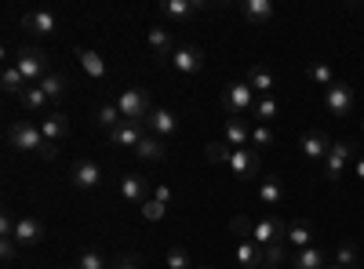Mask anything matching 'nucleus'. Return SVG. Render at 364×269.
<instances>
[{"mask_svg": "<svg viewBox=\"0 0 364 269\" xmlns=\"http://www.w3.org/2000/svg\"><path fill=\"white\" fill-rule=\"evenodd\" d=\"M37 157H41V160H55V157H58V146H55V142H44Z\"/></svg>", "mask_w": 364, "mask_h": 269, "instance_id": "46", "label": "nucleus"}, {"mask_svg": "<svg viewBox=\"0 0 364 269\" xmlns=\"http://www.w3.org/2000/svg\"><path fill=\"white\" fill-rule=\"evenodd\" d=\"M77 269H109V258L99 248H84L77 255Z\"/></svg>", "mask_w": 364, "mask_h": 269, "instance_id": "31", "label": "nucleus"}, {"mask_svg": "<svg viewBox=\"0 0 364 269\" xmlns=\"http://www.w3.org/2000/svg\"><path fill=\"white\" fill-rule=\"evenodd\" d=\"M124 116H120V109H117V102H106V106H99V113H95V124L99 128H106V131H113Z\"/></svg>", "mask_w": 364, "mask_h": 269, "instance_id": "33", "label": "nucleus"}, {"mask_svg": "<svg viewBox=\"0 0 364 269\" xmlns=\"http://www.w3.org/2000/svg\"><path fill=\"white\" fill-rule=\"evenodd\" d=\"M284 244H288L291 251H302V248H314V226H310L306 219H299V222H291V226H288V236H284Z\"/></svg>", "mask_w": 364, "mask_h": 269, "instance_id": "19", "label": "nucleus"}, {"mask_svg": "<svg viewBox=\"0 0 364 269\" xmlns=\"http://www.w3.org/2000/svg\"><path fill=\"white\" fill-rule=\"evenodd\" d=\"M117 109H120V116H124L128 124H139L142 131H146L149 113H154V106H149V95L142 92V87H128V92L117 99Z\"/></svg>", "mask_w": 364, "mask_h": 269, "instance_id": "1", "label": "nucleus"}, {"mask_svg": "<svg viewBox=\"0 0 364 269\" xmlns=\"http://www.w3.org/2000/svg\"><path fill=\"white\" fill-rule=\"evenodd\" d=\"M18 99H22V106H26L29 113H44V109L51 106V102H48V95L41 92V87H26V92H22Z\"/></svg>", "mask_w": 364, "mask_h": 269, "instance_id": "32", "label": "nucleus"}, {"mask_svg": "<svg viewBox=\"0 0 364 269\" xmlns=\"http://www.w3.org/2000/svg\"><path fill=\"white\" fill-rule=\"evenodd\" d=\"M154 200H161V204H171V190H168V186H157V190H154Z\"/></svg>", "mask_w": 364, "mask_h": 269, "instance_id": "47", "label": "nucleus"}, {"mask_svg": "<svg viewBox=\"0 0 364 269\" xmlns=\"http://www.w3.org/2000/svg\"><path fill=\"white\" fill-rule=\"evenodd\" d=\"M164 212H168V204H161V200H146V204H142V215H146L149 222L164 219Z\"/></svg>", "mask_w": 364, "mask_h": 269, "instance_id": "42", "label": "nucleus"}, {"mask_svg": "<svg viewBox=\"0 0 364 269\" xmlns=\"http://www.w3.org/2000/svg\"><path fill=\"white\" fill-rule=\"evenodd\" d=\"M117 269H142V258L139 255H120L117 258Z\"/></svg>", "mask_w": 364, "mask_h": 269, "instance_id": "45", "label": "nucleus"}, {"mask_svg": "<svg viewBox=\"0 0 364 269\" xmlns=\"http://www.w3.org/2000/svg\"><path fill=\"white\" fill-rule=\"evenodd\" d=\"M324 269H339V265H324Z\"/></svg>", "mask_w": 364, "mask_h": 269, "instance_id": "50", "label": "nucleus"}, {"mask_svg": "<svg viewBox=\"0 0 364 269\" xmlns=\"http://www.w3.org/2000/svg\"><path fill=\"white\" fill-rule=\"evenodd\" d=\"M15 222H18V219H11L8 212L0 215V241H4V236H15Z\"/></svg>", "mask_w": 364, "mask_h": 269, "instance_id": "44", "label": "nucleus"}, {"mask_svg": "<svg viewBox=\"0 0 364 269\" xmlns=\"http://www.w3.org/2000/svg\"><path fill=\"white\" fill-rule=\"evenodd\" d=\"M255 124H273V121H277V113H281V102L277 99H273V95H262V99H255Z\"/></svg>", "mask_w": 364, "mask_h": 269, "instance_id": "27", "label": "nucleus"}, {"mask_svg": "<svg viewBox=\"0 0 364 269\" xmlns=\"http://www.w3.org/2000/svg\"><path fill=\"white\" fill-rule=\"evenodd\" d=\"M37 87L48 95V102H63V95H66V77H63V73H48Z\"/></svg>", "mask_w": 364, "mask_h": 269, "instance_id": "30", "label": "nucleus"}, {"mask_svg": "<svg viewBox=\"0 0 364 269\" xmlns=\"http://www.w3.org/2000/svg\"><path fill=\"white\" fill-rule=\"evenodd\" d=\"M41 131H44V138H48V142H55V146H58V142H63V138L70 135V116L55 109L51 116H44V121H41Z\"/></svg>", "mask_w": 364, "mask_h": 269, "instance_id": "20", "label": "nucleus"}, {"mask_svg": "<svg viewBox=\"0 0 364 269\" xmlns=\"http://www.w3.org/2000/svg\"><path fill=\"white\" fill-rule=\"evenodd\" d=\"M120 197H124L128 204H146V200H154V190H149V182L142 175H124L120 178Z\"/></svg>", "mask_w": 364, "mask_h": 269, "instance_id": "14", "label": "nucleus"}, {"mask_svg": "<svg viewBox=\"0 0 364 269\" xmlns=\"http://www.w3.org/2000/svg\"><path fill=\"white\" fill-rule=\"evenodd\" d=\"M168 269H193V258L182 244H171L168 248Z\"/></svg>", "mask_w": 364, "mask_h": 269, "instance_id": "37", "label": "nucleus"}, {"mask_svg": "<svg viewBox=\"0 0 364 269\" xmlns=\"http://www.w3.org/2000/svg\"><path fill=\"white\" fill-rule=\"evenodd\" d=\"M44 222L41 219H33V215H22L18 222H15V244L18 248H33V244H41L44 241Z\"/></svg>", "mask_w": 364, "mask_h": 269, "instance_id": "11", "label": "nucleus"}, {"mask_svg": "<svg viewBox=\"0 0 364 269\" xmlns=\"http://www.w3.org/2000/svg\"><path fill=\"white\" fill-rule=\"evenodd\" d=\"M8 142L15 146V149H22V153H41V146L48 142L44 138V131H41V124H33V121H15V124H8Z\"/></svg>", "mask_w": 364, "mask_h": 269, "instance_id": "3", "label": "nucleus"}, {"mask_svg": "<svg viewBox=\"0 0 364 269\" xmlns=\"http://www.w3.org/2000/svg\"><path fill=\"white\" fill-rule=\"evenodd\" d=\"M240 15H245L252 26H266L273 18V4L269 0H245V4H240Z\"/></svg>", "mask_w": 364, "mask_h": 269, "instance_id": "23", "label": "nucleus"}, {"mask_svg": "<svg viewBox=\"0 0 364 269\" xmlns=\"http://www.w3.org/2000/svg\"><path fill=\"white\" fill-rule=\"evenodd\" d=\"M15 70L22 73V80H26L29 87H37V84L48 77V55H44L41 48H18Z\"/></svg>", "mask_w": 364, "mask_h": 269, "instance_id": "2", "label": "nucleus"}, {"mask_svg": "<svg viewBox=\"0 0 364 269\" xmlns=\"http://www.w3.org/2000/svg\"><path fill=\"white\" fill-rule=\"evenodd\" d=\"M299 149H302V157H306V160L324 164V160H328L331 142H328V135H324V131H306V135L299 138Z\"/></svg>", "mask_w": 364, "mask_h": 269, "instance_id": "12", "label": "nucleus"}, {"mask_svg": "<svg viewBox=\"0 0 364 269\" xmlns=\"http://www.w3.org/2000/svg\"><path fill=\"white\" fill-rule=\"evenodd\" d=\"M22 29H29V33H37V37H55L58 22H55L51 11H26L22 15Z\"/></svg>", "mask_w": 364, "mask_h": 269, "instance_id": "15", "label": "nucleus"}, {"mask_svg": "<svg viewBox=\"0 0 364 269\" xmlns=\"http://www.w3.org/2000/svg\"><path fill=\"white\" fill-rule=\"evenodd\" d=\"M284 248H288L284 241H281V244L262 248V251H266V265H269V269H281V265H284Z\"/></svg>", "mask_w": 364, "mask_h": 269, "instance_id": "40", "label": "nucleus"}, {"mask_svg": "<svg viewBox=\"0 0 364 269\" xmlns=\"http://www.w3.org/2000/svg\"><path fill=\"white\" fill-rule=\"evenodd\" d=\"M248 87L262 99V95H273V87H277V80H273V73L266 66H252L248 70Z\"/></svg>", "mask_w": 364, "mask_h": 269, "instance_id": "24", "label": "nucleus"}, {"mask_svg": "<svg viewBox=\"0 0 364 269\" xmlns=\"http://www.w3.org/2000/svg\"><path fill=\"white\" fill-rule=\"evenodd\" d=\"M142 135H146V131H142L139 124H128V121H120V124H117V128L109 131V142H113V146H132V149H135V146L142 142Z\"/></svg>", "mask_w": 364, "mask_h": 269, "instance_id": "25", "label": "nucleus"}, {"mask_svg": "<svg viewBox=\"0 0 364 269\" xmlns=\"http://www.w3.org/2000/svg\"><path fill=\"white\" fill-rule=\"evenodd\" d=\"M360 135H364V121H360Z\"/></svg>", "mask_w": 364, "mask_h": 269, "instance_id": "51", "label": "nucleus"}, {"mask_svg": "<svg viewBox=\"0 0 364 269\" xmlns=\"http://www.w3.org/2000/svg\"><path fill=\"white\" fill-rule=\"evenodd\" d=\"M204 8H208L204 0H164L161 15H168V18H175V22H186V18H193L197 11H204Z\"/></svg>", "mask_w": 364, "mask_h": 269, "instance_id": "18", "label": "nucleus"}, {"mask_svg": "<svg viewBox=\"0 0 364 269\" xmlns=\"http://www.w3.org/2000/svg\"><path fill=\"white\" fill-rule=\"evenodd\" d=\"M204 153H208L211 164H230V153H233V149H226V142H211Z\"/></svg>", "mask_w": 364, "mask_h": 269, "instance_id": "39", "label": "nucleus"}, {"mask_svg": "<svg viewBox=\"0 0 364 269\" xmlns=\"http://www.w3.org/2000/svg\"><path fill=\"white\" fill-rule=\"evenodd\" d=\"M230 171H233V178H240V182H252V178L262 171L259 149H252V146L233 149V153H230Z\"/></svg>", "mask_w": 364, "mask_h": 269, "instance_id": "6", "label": "nucleus"}, {"mask_svg": "<svg viewBox=\"0 0 364 269\" xmlns=\"http://www.w3.org/2000/svg\"><path fill=\"white\" fill-rule=\"evenodd\" d=\"M357 178H360V182H364V157L357 160Z\"/></svg>", "mask_w": 364, "mask_h": 269, "instance_id": "48", "label": "nucleus"}, {"mask_svg": "<svg viewBox=\"0 0 364 269\" xmlns=\"http://www.w3.org/2000/svg\"><path fill=\"white\" fill-rule=\"evenodd\" d=\"M230 229L237 233V241H252V233H255V222H252L248 215H237V219L230 222Z\"/></svg>", "mask_w": 364, "mask_h": 269, "instance_id": "38", "label": "nucleus"}, {"mask_svg": "<svg viewBox=\"0 0 364 269\" xmlns=\"http://www.w3.org/2000/svg\"><path fill=\"white\" fill-rule=\"evenodd\" d=\"M223 109L230 116H245L255 109V92L248 87V80H230L226 92H223Z\"/></svg>", "mask_w": 364, "mask_h": 269, "instance_id": "4", "label": "nucleus"}, {"mask_svg": "<svg viewBox=\"0 0 364 269\" xmlns=\"http://www.w3.org/2000/svg\"><path fill=\"white\" fill-rule=\"evenodd\" d=\"M252 146H255V149L273 146V131H269L266 124H252Z\"/></svg>", "mask_w": 364, "mask_h": 269, "instance_id": "41", "label": "nucleus"}, {"mask_svg": "<svg viewBox=\"0 0 364 269\" xmlns=\"http://www.w3.org/2000/svg\"><path fill=\"white\" fill-rule=\"evenodd\" d=\"M70 182H73V190H80V193L99 190V186H102V164L91 160V157H80V160L73 164V171H70Z\"/></svg>", "mask_w": 364, "mask_h": 269, "instance_id": "5", "label": "nucleus"}, {"mask_svg": "<svg viewBox=\"0 0 364 269\" xmlns=\"http://www.w3.org/2000/svg\"><path fill=\"white\" fill-rule=\"evenodd\" d=\"M171 66H175L178 73L193 77V73H200V66H204V51L193 48V44H178L175 55H171Z\"/></svg>", "mask_w": 364, "mask_h": 269, "instance_id": "10", "label": "nucleus"}, {"mask_svg": "<svg viewBox=\"0 0 364 269\" xmlns=\"http://www.w3.org/2000/svg\"><path fill=\"white\" fill-rule=\"evenodd\" d=\"M324 109H328L331 116H350V109H353V87L343 84V80H336L331 87H324Z\"/></svg>", "mask_w": 364, "mask_h": 269, "instance_id": "7", "label": "nucleus"}, {"mask_svg": "<svg viewBox=\"0 0 364 269\" xmlns=\"http://www.w3.org/2000/svg\"><path fill=\"white\" fill-rule=\"evenodd\" d=\"M223 135H226V146H233V149L252 146V124L245 121V116H226Z\"/></svg>", "mask_w": 364, "mask_h": 269, "instance_id": "16", "label": "nucleus"}, {"mask_svg": "<svg viewBox=\"0 0 364 269\" xmlns=\"http://www.w3.org/2000/svg\"><path fill=\"white\" fill-rule=\"evenodd\" d=\"M0 255H4V262H15V258H18V244H15V236H4V241H0Z\"/></svg>", "mask_w": 364, "mask_h": 269, "instance_id": "43", "label": "nucleus"}, {"mask_svg": "<svg viewBox=\"0 0 364 269\" xmlns=\"http://www.w3.org/2000/svg\"><path fill=\"white\" fill-rule=\"evenodd\" d=\"M350 160H353V142H331L328 160H324V178H328V182H336Z\"/></svg>", "mask_w": 364, "mask_h": 269, "instance_id": "9", "label": "nucleus"}, {"mask_svg": "<svg viewBox=\"0 0 364 269\" xmlns=\"http://www.w3.org/2000/svg\"><path fill=\"white\" fill-rule=\"evenodd\" d=\"M146 40H149V51H154L161 62H171V55H175V37H171V29H164V26H149V33H146Z\"/></svg>", "mask_w": 364, "mask_h": 269, "instance_id": "13", "label": "nucleus"}, {"mask_svg": "<svg viewBox=\"0 0 364 269\" xmlns=\"http://www.w3.org/2000/svg\"><path fill=\"white\" fill-rule=\"evenodd\" d=\"M259 204H266V207L284 204V186L277 182V178H262L259 182Z\"/></svg>", "mask_w": 364, "mask_h": 269, "instance_id": "28", "label": "nucleus"}, {"mask_svg": "<svg viewBox=\"0 0 364 269\" xmlns=\"http://www.w3.org/2000/svg\"><path fill=\"white\" fill-rule=\"evenodd\" d=\"M77 58H80V66H84V73H87V77H95V80H102V77H106V62H102V55H99V51H91V48H77Z\"/></svg>", "mask_w": 364, "mask_h": 269, "instance_id": "26", "label": "nucleus"}, {"mask_svg": "<svg viewBox=\"0 0 364 269\" xmlns=\"http://www.w3.org/2000/svg\"><path fill=\"white\" fill-rule=\"evenodd\" d=\"M193 269H215V265H193Z\"/></svg>", "mask_w": 364, "mask_h": 269, "instance_id": "49", "label": "nucleus"}, {"mask_svg": "<svg viewBox=\"0 0 364 269\" xmlns=\"http://www.w3.org/2000/svg\"><path fill=\"white\" fill-rule=\"evenodd\" d=\"M262 269H269V265H262Z\"/></svg>", "mask_w": 364, "mask_h": 269, "instance_id": "52", "label": "nucleus"}, {"mask_svg": "<svg viewBox=\"0 0 364 269\" xmlns=\"http://www.w3.org/2000/svg\"><path fill=\"white\" fill-rule=\"evenodd\" d=\"M336 265H339V269H360L357 248H353V244H339V248H336Z\"/></svg>", "mask_w": 364, "mask_h": 269, "instance_id": "36", "label": "nucleus"}, {"mask_svg": "<svg viewBox=\"0 0 364 269\" xmlns=\"http://www.w3.org/2000/svg\"><path fill=\"white\" fill-rule=\"evenodd\" d=\"M0 87H4L8 95H22V92H26L29 84L22 80V73H18L15 66H8V70H4V77H0Z\"/></svg>", "mask_w": 364, "mask_h": 269, "instance_id": "34", "label": "nucleus"}, {"mask_svg": "<svg viewBox=\"0 0 364 269\" xmlns=\"http://www.w3.org/2000/svg\"><path fill=\"white\" fill-rule=\"evenodd\" d=\"M237 262L245 265V269H262L266 265V251L255 241H240L237 244Z\"/></svg>", "mask_w": 364, "mask_h": 269, "instance_id": "22", "label": "nucleus"}, {"mask_svg": "<svg viewBox=\"0 0 364 269\" xmlns=\"http://www.w3.org/2000/svg\"><path fill=\"white\" fill-rule=\"evenodd\" d=\"M306 77H310L314 84H321V87H331V84H336V73H331L328 62H310V66H306Z\"/></svg>", "mask_w": 364, "mask_h": 269, "instance_id": "35", "label": "nucleus"}, {"mask_svg": "<svg viewBox=\"0 0 364 269\" xmlns=\"http://www.w3.org/2000/svg\"><path fill=\"white\" fill-rule=\"evenodd\" d=\"M291 269H324V251H317V248L291 251Z\"/></svg>", "mask_w": 364, "mask_h": 269, "instance_id": "29", "label": "nucleus"}, {"mask_svg": "<svg viewBox=\"0 0 364 269\" xmlns=\"http://www.w3.org/2000/svg\"><path fill=\"white\" fill-rule=\"evenodd\" d=\"M135 153L142 157V160H149V164H161L164 157H168V146H164V138H157V135H142V142L135 146Z\"/></svg>", "mask_w": 364, "mask_h": 269, "instance_id": "21", "label": "nucleus"}, {"mask_svg": "<svg viewBox=\"0 0 364 269\" xmlns=\"http://www.w3.org/2000/svg\"><path fill=\"white\" fill-rule=\"evenodd\" d=\"M284 236H288V226H284L277 215H266V219H259V222H255L252 241H255L259 248H269V244H281Z\"/></svg>", "mask_w": 364, "mask_h": 269, "instance_id": "8", "label": "nucleus"}, {"mask_svg": "<svg viewBox=\"0 0 364 269\" xmlns=\"http://www.w3.org/2000/svg\"><path fill=\"white\" fill-rule=\"evenodd\" d=\"M146 131L157 135V138H171V135L178 131L175 113H171V109H154V113H149V121H146Z\"/></svg>", "mask_w": 364, "mask_h": 269, "instance_id": "17", "label": "nucleus"}]
</instances>
